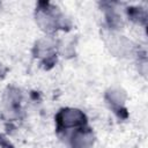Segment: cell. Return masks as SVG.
Here are the masks:
<instances>
[{
    "label": "cell",
    "instance_id": "cell-1",
    "mask_svg": "<svg viewBox=\"0 0 148 148\" xmlns=\"http://www.w3.org/2000/svg\"><path fill=\"white\" fill-rule=\"evenodd\" d=\"M0 148H7V147H5L3 145H1V143H0Z\"/></svg>",
    "mask_w": 148,
    "mask_h": 148
}]
</instances>
